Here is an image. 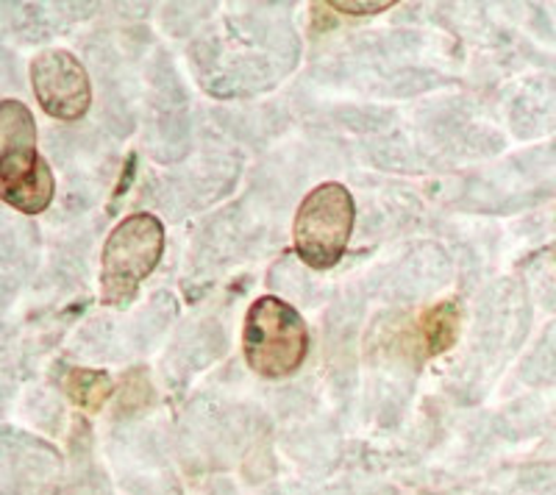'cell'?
I'll return each mask as SVG.
<instances>
[{
    "label": "cell",
    "instance_id": "obj_1",
    "mask_svg": "<svg viewBox=\"0 0 556 495\" xmlns=\"http://www.w3.org/2000/svg\"><path fill=\"white\" fill-rule=\"evenodd\" d=\"M0 192L23 215L48 210L56 192L51 165L37 153L34 115L14 98L0 103Z\"/></svg>",
    "mask_w": 556,
    "mask_h": 495
},
{
    "label": "cell",
    "instance_id": "obj_2",
    "mask_svg": "<svg viewBox=\"0 0 556 495\" xmlns=\"http://www.w3.org/2000/svg\"><path fill=\"white\" fill-rule=\"evenodd\" d=\"M242 354L253 373L285 379L304 365L309 354V329L301 312L276 295L251 304L242 326Z\"/></svg>",
    "mask_w": 556,
    "mask_h": 495
},
{
    "label": "cell",
    "instance_id": "obj_3",
    "mask_svg": "<svg viewBox=\"0 0 556 495\" xmlns=\"http://www.w3.org/2000/svg\"><path fill=\"white\" fill-rule=\"evenodd\" d=\"M165 254V223L151 212L128 215L103 242L101 295L106 306H128L139 284L156 270Z\"/></svg>",
    "mask_w": 556,
    "mask_h": 495
},
{
    "label": "cell",
    "instance_id": "obj_4",
    "mask_svg": "<svg viewBox=\"0 0 556 495\" xmlns=\"http://www.w3.org/2000/svg\"><path fill=\"white\" fill-rule=\"evenodd\" d=\"M356 223L354 195L340 181L315 187L298 206L292 223V248L315 270H331L345 254Z\"/></svg>",
    "mask_w": 556,
    "mask_h": 495
},
{
    "label": "cell",
    "instance_id": "obj_5",
    "mask_svg": "<svg viewBox=\"0 0 556 495\" xmlns=\"http://www.w3.org/2000/svg\"><path fill=\"white\" fill-rule=\"evenodd\" d=\"M31 87L45 115L64 123L81 120L92 103V84L87 71L67 51H45L34 56Z\"/></svg>",
    "mask_w": 556,
    "mask_h": 495
},
{
    "label": "cell",
    "instance_id": "obj_6",
    "mask_svg": "<svg viewBox=\"0 0 556 495\" xmlns=\"http://www.w3.org/2000/svg\"><path fill=\"white\" fill-rule=\"evenodd\" d=\"M459 304L456 301H443V304H434L431 309H426L417 320V331H420V351H424V359L429 356H440L445 351L454 348V343L459 340Z\"/></svg>",
    "mask_w": 556,
    "mask_h": 495
},
{
    "label": "cell",
    "instance_id": "obj_7",
    "mask_svg": "<svg viewBox=\"0 0 556 495\" xmlns=\"http://www.w3.org/2000/svg\"><path fill=\"white\" fill-rule=\"evenodd\" d=\"M62 390L76 407L87 409V412H98L112 398L114 381L106 370L67 368V373L62 379Z\"/></svg>",
    "mask_w": 556,
    "mask_h": 495
},
{
    "label": "cell",
    "instance_id": "obj_8",
    "mask_svg": "<svg viewBox=\"0 0 556 495\" xmlns=\"http://www.w3.org/2000/svg\"><path fill=\"white\" fill-rule=\"evenodd\" d=\"M329 9L340 14H351V17H370V14H381L387 9H392L395 3L392 0H370V3H351V0H331L326 3Z\"/></svg>",
    "mask_w": 556,
    "mask_h": 495
}]
</instances>
